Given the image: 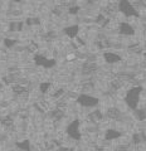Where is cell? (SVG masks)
I'll list each match as a JSON object with an SVG mask.
<instances>
[{
	"mask_svg": "<svg viewBox=\"0 0 146 151\" xmlns=\"http://www.w3.org/2000/svg\"><path fill=\"white\" fill-rule=\"evenodd\" d=\"M14 1H15V3H22L23 0H14Z\"/></svg>",
	"mask_w": 146,
	"mask_h": 151,
	"instance_id": "5",
	"label": "cell"
},
{
	"mask_svg": "<svg viewBox=\"0 0 146 151\" xmlns=\"http://www.w3.org/2000/svg\"><path fill=\"white\" fill-rule=\"evenodd\" d=\"M79 32H81V25L79 24H68V25L63 27V29H62L63 35L68 37L70 40L74 39V38H77Z\"/></svg>",
	"mask_w": 146,
	"mask_h": 151,
	"instance_id": "1",
	"label": "cell"
},
{
	"mask_svg": "<svg viewBox=\"0 0 146 151\" xmlns=\"http://www.w3.org/2000/svg\"><path fill=\"white\" fill-rule=\"evenodd\" d=\"M102 57H103V59H105V63H107V64H111V65L120 63L121 60H122V58H121L120 53H117V52H114V50L103 52Z\"/></svg>",
	"mask_w": 146,
	"mask_h": 151,
	"instance_id": "2",
	"label": "cell"
},
{
	"mask_svg": "<svg viewBox=\"0 0 146 151\" xmlns=\"http://www.w3.org/2000/svg\"><path fill=\"white\" fill-rule=\"evenodd\" d=\"M17 43H18V40L14 39V38H10V37L4 39V45H5L6 48H14V47L17 45Z\"/></svg>",
	"mask_w": 146,
	"mask_h": 151,
	"instance_id": "4",
	"label": "cell"
},
{
	"mask_svg": "<svg viewBox=\"0 0 146 151\" xmlns=\"http://www.w3.org/2000/svg\"><path fill=\"white\" fill-rule=\"evenodd\" d=\"M117 32L121 37H132L135 35V29L132 25H130L127 22L125 23H120L119 28H117Z\"/></svg>",
	"mask_w": 146,
	"mask_h": 151,
	"instance_id": "3",
	"label": "cell"
}]
</instances>
